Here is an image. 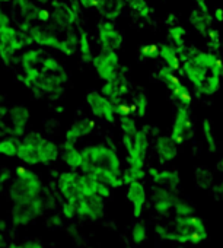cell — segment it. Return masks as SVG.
<instances>
[{"label":"cell","instance_id":"1","mask_svg":"<svg viewBox=\"0 0 223 248\" xmlns=\"http://www.w3.org/2000/svg\"><path fill=\"white\" fill-rule=\"evenodd\" d=\"M82 172L89 174L109 188L124 186L121 159L113 148L106 145H88L82 149Z\"/></svg>","mask_w":223,"mask_h":248},{"label":"cell","instance_id":"2","mask_svg":"<svg viewBox=\"0 0 223 248\" xmlns=\"http://www.w3.org/2000/svg\"><path fill=\"white\" fill-rule=\"evenodd\" d=\"M156 235L164 241L178 244H201L207 238V226L201 217L175 216L169 223H159L155 228Z\"/></svg>","mask_w":223,"mask_h":248},{"label":"cell","instance_id":"3","mask_svg":"<svg viewBox=\"0 0 223 248\" xmlns=\"http://www.w3.org/2000/svg\"><path fill=\"white\" fill-rule=\"evenodd\" d=\"M44 191V184L40 178V175L34 171L19 168L16 177L12 180L9 186V199L12 203L18 202H27L31 199L41 197Z\"/></svg>","mask_w":223,"mask_h":248},{"label":"cell","instance_id":"4","mask_svg":"<svg viewBox=\"0 0 223 248\" xmlns=\"http://www.w3.org/2000/svg\"><path fill=\"white\" fill-rule=\"evenodd\" d=\"M44 210H45V200L43 199V196L27 202L14 203L11 207V223L16 228L28 226L37 217L44 215Z\"/></svg>","mask_w":223,"mask_h":248},{"label":"cell","instance_id":"5","mask_svg":"<svg viewBox=\"0 0 223 248\" xmlns=\"http://www.w3.org/2000/svg\"><path fill=\"white\" fill-rule=\"evenodd\" d=\"M92 66L98 78L104 82H109L119 76L121 67L119 54L113 50H102L92 59Z\"/></svg>","mask_w":223,"mask_h":248},{"label":"cell","instance_id":"6","mask_svg":"<svg viewBox=\"0 0 223 248\" xmlns=\"http://www.w3.org/2000/svg\"><path fill=\"white\" fill-rule=\"evenodd\" d=\"M171 136L178 145H184L187 140H190L194 136V126H193L191 112H190L188 105L179 104L174 123H172Z\"/></svg>","mask_w":223,"mask_h":248},{"label":"cell","instance_id":"7","mask_svg":"<svg viewBox=\"0 0 223 248\" xmlns=\"http://www.w3.org/2000/svg\"><path fill=\"white\" fill-rule=\"evenodd\" d=\"M77 210V217L95 222L101 219L105 213L104 199L101 196H82L73 200Z\"/></svg>","mask_w":223,"mask_h":248},{"label":"cell","instance_id":"8","mask_svg":"<svg viewBox=\"0 0 223 248\" xmlns=\"http://www.w3.org/2000/svg\"><path fill=\"white\" fill-rule=\"evenodd\" d=\"M86 102L95 117L105 120L106 123H111V124L116 121V111H117L116 105L101 92H96V91L88 92Z\"/></svg>","mask_w":223,"mask_h":248},{"label":"cell","instance_id":"9","mask_svg":"<svg viewBox=\"0 0 223 248\" xmlns=\"http://www.w3.org/2000/svg\"><path fill=\"white\" fill-rule=\"evenodd\" d=\"M44 138L37 133V132H31L28 133L22 142H19V148H18V158L28 164V165H37L40 164V148L44 143Z\"/></svg>","mask_w":223,"mask_h":248},{"label":"cell","instance_id":"10","mask_svg":"<svg viewBox=\"0 0 223 248\" xmlns=\"http://www.w3.org/2000/svg\"><path fill=\"white\" fill-rule=\"evenodd\" d=\"M98 38L102 50H113L117 51L123 46V34L116 28L113 21H101L98 24Z\"/></svg>","mask_w":223,"mask_h":248},{"label":"cell","instance_id":"11","mask_svg":"<svg viewBox=\"0 0 223 248\" xmlns=\"http://www.w3.org/2000/svg\"><path fill=\"white\" fill-rule=\"evenodd\" d=\"M177 202H178L177 190H171L159 186L152 190V206L155 212L161 216H169L174 212V206Z\"/></svg>","mask_w":223,"mask_h":248},{"label":"cell","instance_id":"12","mask_svg":"<svg viewBox=\"0 0 223 248\" xmlns=\"http://www.w3.org/2000/svg\"><path fill=\"white\" fill-rule=\"evenodd\" d=\"M22 46L24 43L19 40L18 31L11 24L0 27V56L5 60L12 57V54L22 48Z\"/></svg>","mask_w":223,"mask_h":248},{"label":"cell","instance_id":"13","mask_svg":"<svg viewBox=\"0 0 223 248\" xmlns=\"http://www.w3.org/2000/svg\"><path fill=\"white\" fill-rule=\"evenodd\" d=\"M123 70L124 69L120 70V73L116 79L105 82L104 86L101 88V93L105 95L114 105H119L120 102H123L124 93L127 92V79H126V75Z\"/></svg>","mask_w":223,"mask_h":248},{"label":"cell","instance_id":"14","mask_svg":"<svg viewBox=\"0 0 223 248\" xmlns=\"http://www.w3.org/2000/svg\"><path fill=\"white\" fill-rule=\"evenodd\" d=\"M148 174L156 186L178 191L181 177L177 170H158L155 167H150L148 170Z\"/></svg>","mask_w":223,"mask_h":248},{"label":"cell","instance_id":"15","mask_svg":"<svg viewBox=\"0 0 223 248\" xmlns=\"http://www.w3.org/2000/svg\"><path fill=\"white\" fill-rule=\"evenodd\" d=\"M127 200L132 203L133 207V216L139 219L143 213V209L146 206L148 193L142 181H134L127 186Z\"/></svg>","mask_w":223,"mask_h":248},{"label":"cell","instance_id":"16","mask_svg":"<svg viewBox=\"0 0 223 248\" xmlns=\"http://www.w3.org/2000/svg\"><path fill=\"white\" fill-rule=\"evenodd\" d=\"M51 19L60 28H69L76 22V12L64 2L54 0L51 3Z\"/></svg>","mask_w":223,"mask_h":248},{"label":"cell","instance_id":"17","mask_svg":"<svg viewBox=\"0 0 223 248\" xmlns=\"http://www.w3.org/2000/svg\"><path fill=\"white\" fill-rule=\"evenodd\" d=\"M28 31H30V38L35 41L38 46H44V47L54 48V50L64 53V41L60 40L56 34L50 31H44L40 27H30Z\"/></svg>","mask_w":223,"mask_h":248},{"label":"cell","instance_id":"18","mask_svg":"<svg viewBox=\"0 0 223 248\" xmlns=\"http://www.w3.org/2000/svg\"><path fill=\"white\" fill-rule=\"evenodd\" d=\"M57 188L64 200H76L79 197V190H77V172L74 171H67L61 172L57 178Z\"/></svg>","mask_w":223,"mask_h":248},{"label":"cell","instance_id":"19","mask_svg":"<svg viewBox=\"0 0 223 248\" xmlns=\"http://www.w3.org/2000/svg\"><path fill=\"white\" fill-rule=\"evenodd\" d=\"M95 129V121L90 118H80L74 121L72 126L66 130V142L70 145H76L82 138L90 135Z\"/></svg>","mask_w":223,"mask_h":248},{"label":"cell","instance_id":"20","mask_svg":"<svg viewBox=\"0 0 223 248\" xmlns=\"http://www.w3.org/2000/svg\"><path fill=\"white\" fill-rule=\"evenodd\" d=\"M181 73L185 75V78L190 80V83L194 85L195 91H198L203 85V82L206 80L207 75L210 73V70L201 67L200 64H197L194 60L188 59V60H184L182 62V66H181Z\"/></svg>","mask_w":223,"mask_h":248},{"label":"cell","instance_id":"21","mask_svg":"<svg viewBox=\"0 0 223 248\" xmlns=\"http://www.w3.org/2000/svg\"><path fill=\"white\" fill-rule=\"evenodd\" d=\"M178 143L172 139L171 135H165L158 138L156 140V154L161 164L172 162L178 156Z\"/></svg>","mask_w":223,"mask_h":248},{"label":"cell","instance_id":"22","mask_svg":"<svg viewBox=\"0 0 223 248\" xmlns=\"http://www.w3.org/2000/svg\"><path fill=\"white\" fill-rule=\"evenodd\" d=\"M8 114L11 118V132L16 136L24 135L25 127H27L30 117H31L30 109L25 105H15L8 111Z\"/></svg>","mask_w":223,"mask_h":248},{"label":"cell","instance_id":"23","mask_svg":"<svg viewBox=\"0 0 223 248\" xmlns=\"http://www.w3.org/2000/svg\"><path fill=\"white\" fill-rule=\"evenodd\" d=\"M213 16L207 12H203L200 11L198 8L193 9L190 16H188V22L190 25L201 35V37H207L208 31L211 30V24H213Z\"/></svg>","mask_w":223,"mask_h":248},{"label":"cell","instance_id":"24","mask_svg":"<svg viewBox=\"0 0 223 248\" xmlns=\"http://www.w3.org/2000/svg\"><path fill=\"white\" fill-rule=\"evenodd\" d=\"M124 5H126L124 0H99L96 9L101 14V16H104L105 19L114 21L121 15Z\"/></svg>","mask_w":223,"mask_h":248},{"label":"cell","instance_id":"25","mask_svg":"<svg viewBox=\"0 0 223 248\" xmlns=\"http://www.w3.org/2000/svg\"><path fill=\"white\" fill-rule=\"evenodd\" d=\"M61 158L70 170H80V167L83 164L82 151H77L76 145H70L67 142H64V145H63Z\"/></svg>","mask_w":223,"mask_h":248},{"label":"cell","instance_id":"26","mask_svg":"<svg viewBox=\"0 0 223 248\" xmlns=\"http://www.w3.org/2000/svg\"><path fill=\"white\" fill-rule=\"evenodd\" d=\"M159 57L165 62L166 66L172 67L175 72L181 70V57L177 51V48L172 44H161L159 46V51H158Z\"/></svg>","mask_w":223,"mask_h":248},{"label":"cell","instance_id":"27","mask_svg":"<svg viewBox=\"0 0 223 248\" xmlns=\"http://www.w3.org/2000/svg\"><path fill=\"white\" fill-rule=\"evenodd\" d=\"M185 34H187V31L181 25H175V27L168 28V40H169V44H172L177 48L178 54L187 47L185 46Z\"/></svg>","mask_w":223,"mask_h":248},{"label":"cell","instance_id":"28","mask_svg":"<svg viewBox=\"0 0 223 248\" xmlns=\"http://www.w3.org/2000/svg\"><path fill=\"white\" fill-rule=\"evenodd\" d=\"M59 148L56 143L50 140H44V143L40 148V164L50 165L51 162H56L59 158Z\"/></svg>","mask_w":223,"mask_h":248},{"label":"cell","instance_id":"29","mask_svg":"<svg viewBox=\"0 0 223 248\" xmlns=\"http://www.w3.org/2000/svg\"><path fill=\"white\" fill-rule=\"evenodd\" d=\"M194 180H195V184L203 188V190H207V188H211L214 186V177H213V172L206 168V167H197L195 171H194Z\"/></svg>","mask_w":223,"mask_h":248},{"label":"cell","instance_id":"30","mask_svg":"<svg viewBox=\"0 0 223 248\" xmlns=\"http://www.w3.org/2000/svg\"><path fill=\"white\" fill-rule=\"evenodd\" d=\"M201 130H203L204 142L207 145V151L210 154H214L217 151V140H216V136H214V130H213V126H211V121L208 118H204L203 120V123H201Z\"/></svg>","mask_w":223,"mask_h":248},{"label":"cell","instance_id":"31","mask_svg":"<svg viewBox=\"0 0 223 248\" xmlns=\"http://www.w3.org/2000/svg\"><path fill=\"white\" fill-rule=\"evenodd\" d=\"M220 89V76L216 73H208L206 80L203 82L201 88L197 91V95H214Z\"/></svg>","mask_w":223,"mask_h":248},{"label":"cell","instance_id":"32","mask_svg":"<svg viewBox=\"0 0 223 248\" xmlns=\"http://www.w3.org/2000/svg\"><path fill=\"white\" fill-rule=\"evenodd\" d=\"M159 78L162 79V82L169 88V91L172 89V88H175L177 85H181L182 82L179 80V78L175 75V70L172 69V67H169V66H164V67H161L159 69Z\"/></svg>","mask_w":223,"mask_h":248},{"label":"cell","instance_id":"33","mask_svg":"<svg viewBox=\"0 0 223 248\" xmlns=\"http://www.w3.org/2000/svg\"><path fill=\"white\" fill-rule=\"evenodd\" d=\"M146 177V171L145 168H137V167H127L126 170H123V181L124 186H129L134 181H142Z\"/></svg>","mask_w":223,"mask_h":248},{"label":"cell","instance_id":"34","mask_svg":"<svg viewBox=\"0 0 223 248\" xmlns=\"http://www.w3.org/2000/svg\"><path fill=\"white\" fill-rule=\"evenodd\" d=\"M124 2L140 18H145V19H149L150 18V8H149L146 0H124Z\"/></svg>","mask_w":223,"mask_h":248},{"label":"cell","instance_id":"35","mask_svg":"<svg viewBox=\"0 0 223 248\" xmlns=\"http://www.w3.org/2000/svg\"><path fill=\"white\" fill-rule=\"evenodd\" d=\"M79 54L85 63H92V48L86 32H80L79 35Z\"/></svg>","mask_w":223,"mask_h":248},{"label":"cell","instance_id":"36","mask_svg":"<svg viewBox=\"0 0 223 248\" xmlns=\"http://www.w3.org/2000/svg\"><path fill=\"white\" fill-rule=\"evenodd\" d=\"M171 93L174 95V98L179 102V104H182V105H188L190 107V104H191V101H193V96H191V93H190V91H188V88L185 86V85H177L175 88H172L171 89Z\"/></svg>","mask_w":223,"mask_h":248},{"label":"cell","instance_id":"37","mask_svg":"<svg viewBox=\"0 0 223 248\" xmlns=\"http://www.w3.org/2000/svg\"><path fill=\"white\" fill-rule=\"evenodd\" d=\"M206 46H207V51L211 53H219L220 47H222V38H220V32L216 28H211L206 37Z\"/></svg>","mask_w":223,"mask_h":248},{"label":"cell","instance_id":"38","mask_svg":"<svg viewBox=\"0 0 223 248\" xmlns=\"http://www.w3.org/2000/svg\"><path fill=\"white\" fill-rule=\"evenodd\" d=\"M18 148H19V143L16 139L0 140V155H5L9 158L18 156Z\"/></svg>","mask_w":223,"mask_h":248},{"label":"cell","instance_id":"39","mask_svg":"<svg viewBox=\"0 0 223 248\" xmlns=\"http://www.w3.org/2000/svg\"><path fill=\"white\" fill-rule=\"evenodd\" d=\"M146 239H148V226L143 222H137L132 229V241L136 245H140Z\"/></svg>","mask_w":223,"mask_h":248},{"label":"cell","instance_id":"40","mask_svg":"<svg viewBox=\"0 0 223 248\" xmlns=\"http://www.w3.org/2000/svg\"><path fill=\"white\" fill-rule=\"evenodd\" d=\"M148 109H149V98L146 93H139L136 98H134V105H133V111L137 112V115L140 118L146 117L148 114Z\"/></svg>","mask_w":223,"mask_h":248},{"label":"cell","instance_id":"41","mask_svg":"<svg viewBox=\"0 0 223 248\" xmlns=\"http://www.w3.org/2000/svg\"><path fill=\"white\" fill-rule=\"evenodd\" d=\"M194 213H195V209L191 203L178 199V202L174 206V215L175 216H191Z\"/></svg>","mask_w":223,"mask_h":248},{"label":"cell","instance_id":"42","mask_svg":"<svg viewBox=\"0 0 223 248\" xmlns=\"http://www.w3.org/2000/svg\"><path fill=\"white\" fill-rule=\"evenodd\" d=\"M120 127H121V132L123 135L124 133H134L137 132V124H136V120L127 114V115H120Z\"/></svg>","mask_w":223,"mask_h":248},{"label":"cell","instance_id":"43","mask_svg":"<svg viewBox=\"0 0 223 248\" xmlns=\"http://www.w3.org/2000/svg\"><path fill=\"white\" fill-rule=\"evenodd\" d=\"M61 213L66 219L72 220L74 217H77V210H76V204L70 200H66L61 206Z\"/></svg>","mask_w":223,"mask_h":248},{"label":"cell","instance_id":"44","mask_svg":"<svg viewBox=\"0 0 223 248\" xmlns=\"http://www.w3.org/2000/svg\"><path fill=\"white\" fill-rule=\"evenodd\" d=\"M64 216H60V215H51L50 217H47L45 220V225L50 228V229H59L64 225V220H63Z\"/></svg>","mask_w":223,"mask_h":248},{"label":"cell","instance_id":"45","mask_svg":"<svg viewBox=\"0 0 223 248\" xmlns=\"http://www.w3.org/2000/svg\"><path fill=\"white\" fill-rule=\"evenodd\" d=\"M22 245H24V248H45L44 244H43L40 239H37V238L25 239V241L22 242Z\"/></svg>","mask_w":223,"mask_h":248},{"label":"cell","instance_id":"46","mask_svg":"<svg viewBox=\"0 0 223 248\" xmlns=\"http://www.w3.org/2000/svg\"><path fill=\"white\" fill-rule=\"evenodd\" d=\"M158 51H159V46H156V44L145 46V47L142 48V54H145V56H153V54L158 53Z\"/></svg>","mask_w":223,"mask_h":248},{"label":"cell","instance_id":"47","mask_svg":"<svg viewBox=\"0 0 223 248\" xmlns=\"http://www.w3.org/2000/svg\"><path fill=\"white\" fill-rule=\"evenodd\" d=\"M11 170L5 168V170H0V183L2 184H6L8 181H11Z\"/></svg>","mask_w":223,"mask_h":248},{"label":"cell","instance_id":"48","mask_svg":"<svg viewBox=\"0 0 223 248\" xmlns=\"http://www.w3.org/2000/svg\"><path fill=\"white\" fill-rule=\"evenodd\" d=\"M79 3H80L83 8H86V9H92V8L96 9V6H98V3H99V0H79Z\"/></svg>","mask_w":223,"mask_h":248},{"label":"cell","instance_id":"49","mask_svg":"<svg viewBox=\"0 0 223 248\" xmlns=\"http://www.w3.org/2000/svg\"><path fill=\"white\" fill-rule=\"evenodd\" d=\"M193 2L195 3V8H198V9H200V11H203V12L210 14V12H208V6H207V2H206V0H193Z\"/></svg>","mask_w":223,"mask_h":248},{"label":"cell","instance_id":"50","mask_svg":"<svg viewBox=\"0 0 223 248\" xmlns=\"http://www.w3.org/2000/svg\"><path fill=\"white\" fill-rule=\"evenodd\" d=\"M165 24L168 25V28L178 25V22H177V16H175L174 14H169V15H168V18H166V21H165Z\"/></svg>","mask_w":223,"mask_h":248},{"label":"cell","instance_id":"51","mask_svg":"<svg viewBox=\"0 0 223 248\" xmlns=\"http://www.w3.org/2000/svg\"><path fill=\"white\" fill-rule=\"evenodd\" d=\"M8 228H9V223H8V220H6V219H2V217H0V232H6V231H8Z\"/></svg>","mask_w":223,"mask_h":248},{"label":"cell","instance_id":"52","mask_svg":"<svg viewBox=\"0 0 223 248\" xmlns=\"http://www.w3.org/2000/svg\"><path fill=\"white\" fill-rule=\"evenodd\" d=\"M214 19L217 22H223V11L222 9H216L214 11Z\"/></svg>","mask_w":223,"mask_h":248},{"label":"cell","instance_id":"53","mask_svg":"<svg viewBox=\"0 0 223 248\" xmlns=\"http://www.w3.org/2000/svg\"><path fill=\"white\" fill-rule=\"evenodd\" d=\"M5 248H24V245L21 242H9L5 245Z\"/></svg>","mask_w":223,"mask_h":248},{"label":"cell","instance_id":"54","mask_svg":"<svg viewBox=\"0 0 223 248\" xmlns=\"http://www.w3.org/2000/svg\"><path fill=\"white\" fill-rule=\"evenodd\" d=\"M6 244H5V236H3V232H0V248H3Z\"/></svg>","mask_w":223,"mask_h":248},{"label":"cell","instance_id":"55","mask_svg":"<svg viewBox=\"0 0 223 248\" xmlns=\"http://www.w3.org/2000/svg\"><path fill=\"white\" fill-rule=\"evenodd\" d=\"M3 186H5V184H2V183H0V193H2V190H3Z\"/></svg>","mask_w":223,"mask_h":248},{"label":"cell","instance_id":"56","mask_svg":"<svg viewBox=\"0 0 223 248\" xmlns=\"http://www.w3.org/2000/svg\"><path fill=\"white\" fill-rule=\"evenodd\" d=\"M0 2H11V0H0Z\"/></svg>","mask_w":223,"mask_h":248},{"label":"cell","instance_id":"57","mask_svg":"<svg viewBox=\"0 0 223 248\" xmlns=\"http://www.w3.org/2000/svg\"><path fill=\"white\" fill-rule=\"evenodd\" d=\"M220 76H222V78H223V67H222V75H220Z\"/></svg>","mask_w":223,"mask_h":248},{"label":"cell","instance_id":"58","mask_svg":"<svg viewBox=\"0 0 223 248\" xmlns=\"http://www.w3.org/2000/svg\"><path fill=\"white\" fill-rule=\"evenodd\" d=\"M222 47H223V41H222Z\"/></svg>","mask_w":223,"mask_h":248},{"label":"cell","instance_id":"59","mask_svg":"<svg viewBox=\"0 0 223 248\" xmlns=\"http://www.w3.org/2000/svg\"><path fill=\"white\" fill-rule=\"evenodd\" d=\"M88 248H93V247H88Z\"/></svg>","mask_w":223,"mask_h":248}]
</instances>
